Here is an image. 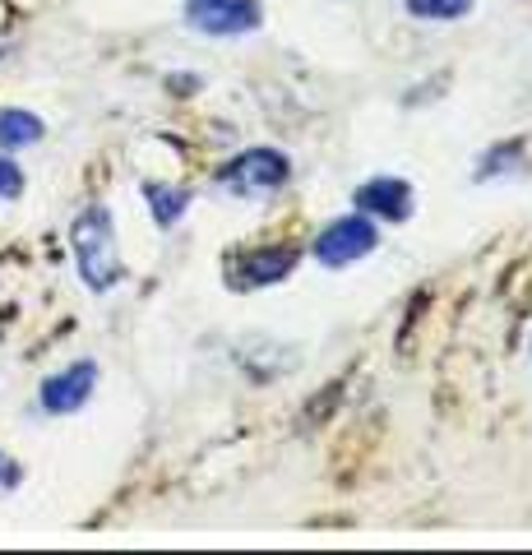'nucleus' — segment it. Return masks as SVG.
<instances>
[{"label": "nucleus", "instance_id": "1", "mask_svg": "<svg viewBox=\"0 0 532 555\" xmlns=\"http://www.w3.org/2000/svg\"><path fill=\"white\" fill-rule=\"evenodd\" d=\"M70 246H75V259H79V273L83 283L93 292H112L116 283L126 278V264H121V250H116V228H112V214L102 204L83 208L70 228Z\"/></svg>", "mask_w": 532, "mask_h": 555}, {"label": "nucleus", "instance_id": "11", "mask_svg": "<svg viewBox=\"0 0 532 555\" xmlns=\"http://www.w3.org/2000/svg\"><path fill=\"white\" fill-rule=\"evenodd\" d=\"M523 167H528L523 149H519V144H501V149H491L486 158H482V167H477V181H495V177H523Z\"/></svg>", "mask_w": 532, "mask_h": 555}, {"label": "nucleus", "instance_id": "8", "mask_svg": "<svg viewBox=\"0 0 532 555\" xmlns=\"http://www.w3.org/2000/svg\"><path fill=\"white\" fill-rule=\"evenodd\" d=\"M42 116H33V112H20V107H10V112H0V149L14 153V149H33L42 139Z\"/></svg>", "mask_w": 532, "mask_h": 555}, {"label": "nucleus", "instance_id": "4", "mask_svg": "<svg viewBox=\"0 0 532 555\" xmlns=\"http://www.w3.org/2000/svg\"><path fill=\"white\" fill-rule=\"evenodd\" d=\"M185 24L204 38H246L264 24L260 0H185Z\"/></svg>", "mask_w": 532, "mask_h": 555}, {"label": "nucleus", "instance_id": "5", "mask_svg": "<svg viewBox=\"0 0 532 555\" xmlns=\"http://www.w3.org/2000/svg\"><path fill=\"white\" fill-rule=\"evenodd\" d=\"M297 250L291 246H260V250H246L232 259V287H273L297 269Z\"/></svg>", "mask_w": 532, "mask_h": 555}, {"label": "nucleus", "instance_id": "6", "mask_svg": "<svg viewBox=\"0 0 532 555\" xmlns=\"http://www.w3.org/2000/svg\"><path fill=\"white\" fill-rule=\"evenodd\" d=\"M93 389H98V366L93 361H75V366H65L61 375H51L42 385V408L51 416H70L89 403Z\"/></svg>", "mask_w": 532, "mask_h": 555}, {"label": "nucleus", "instance_id": "7", "mask_svg": "<svg viewBox=\"0 0 532 555\" xmlns=\"http://www.w3.org/2000/svg\"><path fill=\"white\" fill-rule=\"evenodd\" d=\"M352 204L371 218L403 222V218H412V185L403 177H371L366 185L352 190Z\"/></svg>", "mask_w": 532, "mask_h": 555}, {"label": "nucleus", "instance_id": "12", "mask_svg": "<svg viewBox=\"0 0 532 555\" xmlns=\"http://www.w3.org/2000/svg\"><path fill=\"white\" fill-rule=\"evenodd\" d=\"M24 195V171L10 158H0V199H20Z\"/></svg>", "mask_w": 532, "mask_h": 555}, {"label": "nucleus", "instance_id": "3", "mask_svg": "<svg viewBox=\"0 0 532 555\" xmlns=\"http://www.w3.org/2000/svg\"><path fill=\"white\" fill-rule=\"evenodd\" d=\"M375 246H380V228L371 222V214L352 208V214L334 218L329 228L315 236V259L324 269H348L356 259H366Z\"/></svg>", "mask_w": 532, "mask_h": 555}, {"label": "nucleus", "instance_id": "9", "mask_svg": "<svg viewBox=\"0 0 532 555\" xmlns=\"http://www.w3.org/2000/svg\"><path fill=\"white\" fill-rule=\"evenodd\" d=\"M144 195H148V208H153V218H158V228H171V222H181L185 218V208H191V190H171V185H144Z\"/></svg>", "mask_w": 532, "mask_h": 555}, {"label": "nucleus", "instance_id": "2", "mask_svg": "<svg viewBox=\"0 0 532 555\" xmlns=\"http://www.w3.org/2000/svg\"><path fill=\"white\" fill-rule=\"evenodd\" d=\"M287 177H291V163H287V153H278V149H246L218 171V181L228 185L236 199L273 195Z\"/></svg>", "mask_w": 532, "mask_h": 555}, {"label": "nucleus", "instance_id": "13", "mask_svg": "<svg viewBox=\"0 0 532 555\" xmlns=\"http://www.w3.org/2000/svg\"><path fill=\"white\" fill-rule=\"evenodd\" d=\"M0 477H5V459H0Z\"/></svg>", "mask_w": 532, "mask_h": 555}, {"label": "nucleus", "instance_id": "10", "mask_svg": "<svg viewBox=\"0 0 532 555\" xmlns=\"http://www.w3.org/2000/svg\"><path fill=\"white\" fill-rule=\"evenodd\" d=\"M412 20H426V24H454V20H468V10L477 0H403Z\"/></svg>", "mask_w": 532, "mask_h": 555}]
</instances>
